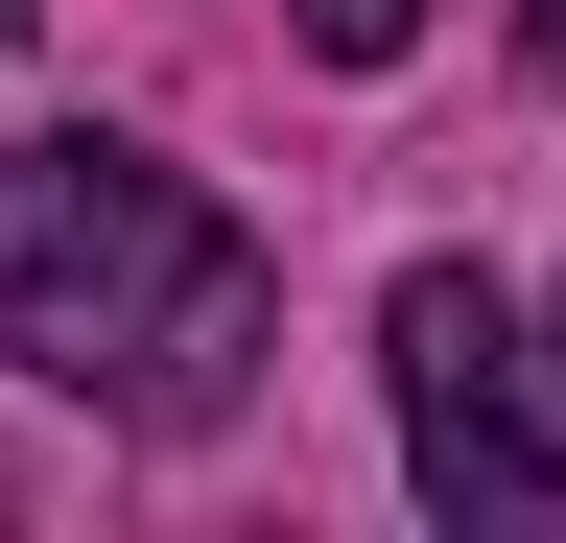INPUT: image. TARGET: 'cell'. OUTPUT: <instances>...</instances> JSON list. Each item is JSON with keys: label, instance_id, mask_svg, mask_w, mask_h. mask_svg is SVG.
<instances>
[{"label": "cell", "instance_id": "obj_1", "mask_svg": "<svg viewBox=\"0 0 566 543\" xmlns=\"http://www.w3.org/2000/svg\"><path fill=\"white\" fill-rule=\"evenodd\" d=\"M0 355L95 426H237L260 401V237L166 143L48 118V143H0Z\"/></svg>", "mask_w": 566, "mask_h": 543}, {"label": "cell", "instance_id": "obj_2", "mask_svg": "<svg viewBox=\"0 0 566 543\" xmlns=\"http://www.w3.org/2000/svg\"><path fill=\"white\" fill-rule=\"evenodd\" d=\"M378 378H401V472H424L449 543H566V426H543V355L495 307V260H401Z\"/></svg>", "mask_w": 566, "mask_h": 543}, {"label": "cell", "instance_id": "obj_3", "mask_svg": "<svg viewBox=\"0 0 566 543\" xmlns=\"http://www.w3.org/2000/svg\"><path fill=\"white\" fill-rule=\"evenodd\" d=\"M283 24H307L331 72H401V48H424V0H283Z\"/></svg>", "mask_w": 566, "mask_h": 543}, {"label": "cell", "instance_id": "obj_4", "mask_svg": "<svg viewBox=\"0 0 566 543\" xmlns=\"http://www.w3.org/2000/svg\"><path fill=\"white\" fill-rule=\"evenodd\" d=\"M520 48H543V72H566V0H520Z\"/></svg>", "mask_w": 566, "mask_h": 543}, {"label": "cell", "instance_id": "obj_5", "mask_svg": "<svg viewBox=\"0 0 566 543\" xmlns=\"http://www.w3.org/2000/svg\"><path fill=\"white\" fill-rule=\"evenodd\" d=\"M0 24H24V0H0Z\"/></svg>", "mask_w": 566, "mask_h": 543}, {"label": "cell", "instance_id": "obj_6", "mask_svg": "<svg viewBox=\"0 0 566 543\" xmlns=\"http://www.w3.org/2000/svg\"><path fill=\"white\" fill-rule=\"evenodd\" d=\"M543 378H566V355H543Z\"/></svg>", "mask_w": 566, "mask_h": 543}]
</instances>
